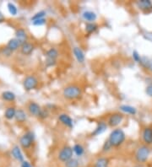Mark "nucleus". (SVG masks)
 Returning a JSON list of instances; mask_svg holds the SVG:
<instances>
[{"label":"nucleus","mask_w":152,"mask_h":167,"mask_svg":"<svg viewBox=\"0 0 152 167\" xmlns=\"http://www.w3.org/2000/svg\"><path fill=\"white\" fill-rule=\"evenodd\" d=\"M125 138H126V135L124 134V132L120 128H117L111 131L108 140L111 144L112 148L113 147L117 148L123 144V142L125 141Z\"/></svg>","instance_id":"nucleus-1"},{"label":"nucleus","mask_w":152,"mask_h":167,"mask_svg":"<svg viewBox=\"0 0 152 167\" xmlns=\"http://www.w3.org/2000/svg\"><path fill=\"white\" fill-rule=\"evenodd\" d=\"M82 90L80 87L75 85L66 86L63 91V96L67 100H75L80 97Z\"/></svg>","instance_id":"nucleus-2"},{"label":"nucleus","mask_w":152,"mask_h":167,"mask_svg":"<svg viewBox=\"0 0 152 167\" xmlns=\"http://www.w3.org/2000/svg\"><path fill=\"white\" fill-rule=\"evenodd\" d=\"M150 154V148L146 145H143L137 149L135 154V159L140 164L145 163L149 159Z\"/></svg>","instance_id":"nucleus-3"},{"label":"nucleus","mask_w":152,"mask_h":167,"mask_svg":"<svg viewBox=\"0 0 152 167\" xmlns=\"http://www.w3.org/2000/svg\"><path fill=\"white\" fill-rule=\"evenodd\" d=\"M35 141V136L32 132H27L19 138V144L24 149L30 148Z\"/></svg>","instance_id":"nucleus-4"},{"label":"nucleus","mask_w":152,"mask_h":167,"mask_svg":"<svg viewBox=\"0 0 152 167\" xmlns=\"http://www.w3.org/2000/svg\"><path fill=\"white\" fill-rule=\"evenodd\" d=\"M73 148H71L70 146H64L61 148L58 155V158L61 162L66 163L68 160L73 158Z\"/></svg>","instance_id":"nucleus-5"},{"label":"nucleus","mask_w":152,"mask_h":167,"mask_svg":"<svg viewBox=\"0 0 152 167\" xmlns=\"http://www.w3.org/2000/svg\"><path fill=\"white\" fill-rule=\"evenodd\" d=\"M37 85H38V79L34 75L27 76L23 82V86L26 91H30L32 89H35Z\"/></svg>","instance_id":"nucleus-6"},{"label":"nucleus","mask_w":152,"mask_h":167,"mask_svg":"<svg viewBox=\"0 0 152 167\" xmlns=\"http://www.w3.org/2000/svg\"><path fill=\"white\" fill-rule=\"evenodd\" d=\"M123 120V115L122 113H113L111 114L108 121V126L111 127H115L118 126L119 124H121V123Z\"/></svg>","instance_id":"nucleus-7"},{"label":"nucleus","mask_w":152,"mask_h":167,"mask_svg":"<svg viewBox=\"0 0 152 167\" xmlns=\"http://www.w3.org/2000/svg\"><path fill=\"white\" fill-rule=\"evenodd\" d=\"M136 4L138 8L145 14H150L152 12V3L150 0H140Z\"/></svg>","instance_id":"nucleus-8"},{"label":"nucleus","mask_w":152,"mask_h":167,"mask_svg":"<svg viewBox=\"0 0 152 167\" xmlns=\"http://www.w3.org/2000/svg\"><path fill=\"white\" fill-rule=\"evenodd\" d=\"M27 110H28L30 115L38 117V116H39V114H40V112L41 111V108L37 103L34 102V101H31L27 106Z\"/></svg>","instance_id":"nucleus-9"},{"label":"nucleus","mask_w":152,"mask_h":167,"mask_svg":"<svg viewBox=\"0 0 152 167\" xmlns=\"http://www.w3.org/2000/svg\"><path fill=\"white\" fill-rule=\"evenodd\" d=\"M34 49H35V46L32 43H30V42H27L26 41V42H24L21 45V47H20V52L22 53L23 55L29 56L34 52Z\"/></svg>","instance_id":"nucleus-10"},{"label":"nucleus","mask_w":152,"mask_h":167,"mask_svg":"<svg viewBox=\"0 0 152 167\" xmlns=\"http://www.w3.org/2000/svg\"><path fill=\"white\" fill-rule=\"evenodd\" d=\"M58 121L60 123L63 124L64 126L68 127L69 128H72L74 124H73V120L67 114H61V115L58 116Z\"/></svg>","instance_id":"nucleus-11"},{"label":"nucleus","mask_w":152,"mask_h":167,"mask_svg":"<svg viewBox=\"0 0 152 167\" xmlns=\"http://www.w3.org/2000/svg\"><path fill=\"white\" fill-rule=\"evenodd\" d=\"M108 128V123H106L105 122H99L97 123V126L96 127V129L91 133L92 136H98L100 134H103L104 132Z\"/></svg>","instance_id":"nucleus-12"},{"label":"nucleus","mask_w":152,"mask_h":167,"mask_svg":"<svg viewBox=\"0 0 152 167\" xmlns=\"http://www.w3.org/2000/svg\"><path fill=\"white\" fill-rule=\"evenodd\" d=\"M143 140L147 145L152 144V128L146 127L144 129L143 134H142Z\"/></svg>","instance_id":"nucleus-13"},{"label":"nucleus","mask_w":152,"mask_h":167,"mask_svg":"<svg viewBox=\"0 0 152 167\" xmlns=\"http://www.w3.org/2000/svg\"><path fill=\"white\" fill-rule=\"evenodd\" d=\"M22 44V42L19 41V40H18L17 38H13V39L9 41L7 47L11 50L12 52H15L16 50H18L19 48H20V47H21Z\"/></svg>","instance_id":"nucleus-14"},{"label":"nucleus","mask_w":152,"mask_h":167,"mask_svg":"<svg viewBox=\"0 0 152 167\" xmlns=\"http://www.w3.org/2000/svg\"><path fill=\"white\" fill-rule=\"evenodd\" d=\"M73 53H74V57L76 60L78 61L80 63H82L85 62V53L84 52L82 51L81 48H80L78 47H75L73 48Z\"/></svg>","instance_id":"nucleus-15"},{"label":"nucleus","mask_w":152,"mask_h":167,"mask_svg":"<svg viewBox=\"0 0 152 167\" xmlns=\"http://www.w3.org/2000/svg\"><path fill=\"white\" fill-rule=\"evenodd\" d=\"M83 19L88 21V23H94L97 19V15L95 12L93 11H85L83 13Z\"/></svg>","instance_id":"nucleus-16"},{"label":"nucleus","mask_w":152,"mask_h":167,"mask_svg":"<svg viewBox=\"0 0 152 167\" xmlns=\"http://www.w3.org/2000/svg\"><path fill=\"white\" fill-rule=\"evenodd\" d=\"M12 155L14 156V158L16 159V160L19 161V162H21L22 163L23 161H25L24 160V156H23V154L21 152V150H20V148L19 146H15L14 148H12Z\"/></svg>","instance_id":"nucleus-17"},{"label":"nucleus","mask_w":152,"mask_h":167,"mask_svg":"<svg viewBox=\"0 0 152 167\" xmlns=\"http://www.w3.org/2000/svg\"><path fill=\"white\" fill-rule=\"evenodd\" d=\"M109 159L107 157L98 158L94 164V167H108L109 165Z\"/></svg>","instance_id":"nucleus-18"},{"label":"nucleus","mask_w":152,"mask_h":167,"mask_svg":"<svg viewBox=\"0 0 152 167\" xmlns=\"http://www.w3.org/2000/svg\"><path fill=\"white\" fill-rule=\"evenodd\" d=\"M140 63L147 70L152 72V58H149L146 57H142Z\"/></svg>","instance_id":"nucleus-19"},{"label":"nucleus","mask_w":152,"mask_h":167,"mask_svg":"<svg viewBox=\"0 0 152 167\" xmlns=\"http://www.w3.org/2000/svg\"><path fill=\"white\" fill-rule=\"evenodd\" d=\"M15 36H16V38L21 41L22 43L24 42H26V39H27V34H26V30L22 29V28H19L18 30H16L15 32Z\"/></svg>","instance_id":"nucleus-20"},{"label":"nucleus","mask_w":152,"mask_h":167,"mask_svg":"<svg viewBox=\"0 0 152 167\" xmlns=\"http://www.w3.org/2000/svg\"><path fill=\"white\" fill-rule=\"evenodd\" d=\"M16 109L14 106H10L6 109V111L4 112V117L7 120H12L15 117V114H16Z\"/></svg>","instance_id":"nucleus-21"},{"label":"nucleus","mask_w":152,"mask_h":167,"mask_svg":"<svg viewBox=\"0 0 152 167\" xmlns=\"http://www.w3.org/2000/svg\"><path fill=\"white\" fill-rule=\"evenodd\" d=\"M45 55L47 57V59L56 60L58 57V52L56 48H50L46 52Z\"/></svg>","instance_id":"nucleus-22"},{"label":"nucleus","mask_w":152,"mask_h":167,"mask_svg":"<svg viewBox=\"0 0 152 167\" xmlns=\"http://www.w3.org/2000/svg\"><path fill=\"white\" fill-rule=\"evenodd\" d=\"M120 110L123 112H125L127 114H130V115H135L136 114V109L134 106H128V105H122L120 106Z\"/></svg>","instance_id":"nucleus-23"},{"label":"nucleus","mask_w":152,"mask_h":167,"mask_svg":"<svg viewBox=\"0 0 152 167\" xmlns=\"http://www.w3.org/2000/svg\"><path fill=\"white\" fill-rule=\"evenodd\" d=\"M15 120L18 123H25L26 120V114L22 109H19L16 111V114H15Z\"/></svg>","instance_id":"nucleus-24"},{"label":"nucleus","mask_w":152,"mask_h":167,"mask_svg":"<svg viewBox=\"0 0 152 167\" xmlns=\"http://www.w3.org/2000/svg\"><path fill=\"white\" fill-rule=\"evenodd\" d=\"M2 98L5 101H14L15 100V95L11 91H4L2 93Z\"/></svg>","instance_id":"nucleus-25"},{"label":"nucleus","mask_w":152,"mask_h":167,"mask_svg":"<svg viewBox=\"0 0 152 167\" xmlns=\"http://www.w3.org/2000/svg\"><path fill=\"white\" fill-rule=\"evenodd\" d=\"M98 29V26L96 23H87L85 25V31L88 35H90L92 34L93 32H95L96 30Z\"/></svg>","instance_id":"nucleus-26"},{"label":"nucleus","mask_w":152,"mask_h":167,"mask_svg":"<svg viewBox=\"0 0 152 167\" xmlns=\"http://www.w3.org/2000/svg\"><path fill=\"white\" fill-rule=\"evenodd\" d=\"M73 151H74V154L78 156V157H80V156L84 155L85 148H84V147L80 144H75L74 145V147H73Z\"/></svg>","instance_id":"nucleus-27"},{"label":"nucleus","mask_w":152,"mask_h":167,"mask_svg":"<svg viewBox=\"0 0 152 167\" xmlns=\"http://www.w3.org/2000/svg\"><path fill=\"white\" fill-rule=\"evenodd\" d=\"M12 53H13V52L7 46L3 47L0 48V54L3 55L4 57H11Z\"/></svg>","instance_id":"nucleus-28"},{"label":"nucleus","mask_w":152,"mask_h":167,"mask_svg":"<svg viewBox=\"0 0 152 167\" xmlns=\"http://www.w3.org/2000/svg\"><path fill=\"white\" fill-rule=\"evenodd\" d=\"M65 167H79L80 166V162L78 160L72 158L69 160H68L66 163H64Z\"/></svg>","instance_id":"nucleus-29"},{"label":"nucleus","mask_w":152,"mask_h":167,"mask_svg":"<svg viewBox=\"0 0 152 167\" xmlns=\"http://www.w3.org/2000/svg\"><path fill=\"white\" fill-rule=\"evenodd\" d=\"M8 7V10L9 12V14L12 15H17V13H18V9H17V8L15 6V4H12V3H9L7 5Z\"/></svg>","instance_id":"nucleus-30"},{"label":"nucleus","mask_w":152,"mask_h":167,"mask_svg":"<svg viewBox=\"0 0 152 167\" xmlns=\"http://www.w3.org/2000/svg\"><path fill=\"white\" fill-rule=\"evenodd\" d=\"M46 15V12L45 11H40L35 14L33 17H31V20L32 21H35V20H37V19H43Z\"/></svg>","instance_id":"nucleus-31"},{"label":"nucleus","mask_w":152,"mask_h":167,"mask_svg":"<svg viewBox=\"0 0 152 167\" xmlns=\"http://www.w3.org/2000/svg\"><path fill=\"white\" fill-rule=\"evenodd\" d=\"M111 148H112V146H111V144L109 143V141L107 140V141L104 143L103 146H102V152L108 153L111 150Z\"/></svg>","instance_id":"nucleus-32"},{"label":"nucleus","mask_w":152,"mask_h":167,"mask_svg":"<svg viewBox=\"0 0 152 167\" xmlns=\"http://www.w3.org/2000/svg\"><path fill=\"white\" fill-rule=\"evenodd\" d=\"M46 23H47V19H46L45 18L40 19H37V20L32 21V24H33V26H44Z\"/></svg>","instance_id":"nucleus-33"},{"label":"nucleus","mask_w":152,"mask_h":167,"mask_svg":"<svg viewBox=\"0 0 152 167\" xmlns=\"http://www.w3.org/2000/svg\"><path fill=\"white\" fill-rule=\"evenodd\" d=\"M49 113L48 111L47 110V109H41V112H40V114L38 116V117L41 119H46L48 117Z\"/></svg>","instance_id":"nucleus-34"},{"label":"nucleus","mask_w":152,"mask_h":167,"mask_svg":"<svg viewBox=\"0 0 152 167\" xmlns=\"http://www.w3.org/2000/svg\"><path fill=\"white\" fill-rule=\"evenodd\" d=\"M133 58H134V60L136 63H140L141 57L140 55L139 54V52H138L137 51H134V52H133Z\"/></svg>","instance_id":"nucleus-35"},{"label":"nucleus","mask_w":152,"mask_h":167,"mask_svg":"<svg viewBox=\"0 0 152 167\" xmlns=\"http://www.w3.org/2000/svg\"><path fill=\"white\" fill-rule=\"evenodd\" d=\"M56 64V60H50V59H47L46 60V65L48 67H52L54 66Z\"/></svg>","instance_id":"nucleus-36"},{"label":"nucleus","mask_w":152,"mask_h":167,"mask_svg":"<svg viewBox=\"0 0 152 167\" xmlns=\"http://www.w3.org/2000/svg\"><path fill=\"white\" fill-rule=\"evenodd\" d=\"M145 92L149 96L152 97V85H148L146 87V89H145Z\"/></svg>","instance_id":"nucleus-37"},{"label":"nucleus","mask_w":152,"mask_h":167,"mask_svg":"<svg viewBox=\"0 0 152 167\" xmlns=\"http://www.w3.org/2000/svg\"><path fill=\"white\" fill-rule=\"evenodd\" d=\"M21 167H32L28 161H23L21 163Z\"/></svg>","instance_id":"nucleus-38"},{"label":"nucleus","mask_w":152,"mask_h":167,"mask_svg":"<svg viewBox=\"0 0 152 167\" xmlns=\"http://www.w3.org/2000/svg\"><path fill=\"white\" fill-rule=\"evenodd\" d=\"M5 20V17L4 15H3V13L0 11V23H3Z\"/></svg>","instance_id":"nucleus-39"},{"label":"nucleus","mask_w":152,"mask_h":167,"mask_svg":"<svg viewBox=\"0 0 152 167\" xmlns=\"http://www.w3.org/2000/svg\"><path fill=\"white\" fill-rule=\"evenodd\" d=\"M134 167H144V166H143L142 165H140H140H135Z\"/></svg>","instance_id":"nucleus-40"}]
</instances>
